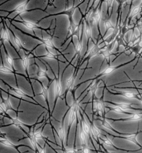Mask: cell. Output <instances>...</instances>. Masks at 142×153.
<instances>
[{"instance_id":"cell-1","label":"cell","mask_w":142,"mask_h":153,"mask_svg":"<svg viewBox=\"0 0 142 153\" xmlns=\"http://www.w3.org/2000/svg\"><path fill=\"white\" fill-rule=\"evenodd\" d=\"M80 107V105L79 104V101L75 100L71 107L70 113L69 117V124H68V131H67V141H66V145H68V139H69V135L70 129L72 126L73 122L76 121V119L78 117V111Z\"/></svg>"},{"instance_id":"cell-2","label":"cell","mask_w":142,"mask_h":153,"mask_svg":"<svg viewBox=\"0 0 142 153\" xmlns=\"http://www.w3.org/2000/svg\"><path fill=\"white\" fill-rule=\"evenodd\" d=\"M0 142H1V143L3 145H4V146H5V147H10V148L15 149L18 152V153H21V152L19 150V148H20L21 147H25L29 148L34 151V150H33L32 148H31L30 147H29V146H27V145H15L13 144L12 142H11L10 141H9L8 139L4 138V137H3L2 136L1 137V139H0Z\"/></svg>"},{"instance_id":"cell-3","label":"cell","mask_w":142,"mask_h":153,"mask_svg":"<svg viewBox=\"0 0 142 153\" xmlns=\"http://www.w3.org/2000/svg\"><path fill=\"white\" fill-rule=\"evenodd\" d=\"M138 133H135V134H131V135H123V136H115V135H113L111 134H109L110 136L114 137H120V138H122V139H125L126 140L130 141L134 144H136V145H137L138 147L142 149V146L139 143V142L137 140V136Z\"/></svg>"},{"instance_id":"cell-4","label":"cell","mask_w":142,"mask_h":153,"mask_svg":"<svg viewBox=\"0 0 142 153\" xmlns=\"http://www.w3.org/2000/svg\"><path fill=\"white\" fill-rule=\"evenodd\" d=\"M54 92H55V103H54V106L53 110H54L55 109V105L56 104V102L58 101V98L61 95V92H62V85H61V81L60 80L58 79L57 80L55 81V86H54Z\"/></svg>"},{"instance_id":"cell-5","label":"cell","mask_w":142,"mask_h":153,"mask_svg":"<svg viewBox=\"0 0 142 153\" xmlns=\"http://www.w3.org/2000/svg\"><path fill=\"white\" fill-rule=\"evenodd\" d=\"M94 107L95 108V110L97 111L98 114L101 118H103L104 113H105V105L104 103L100 100V99H97V101H95L94 102Z\"/></svg>"},{"instance_id":"cell-6","label":"cell","mask_w":142,"mask_h":153,"mask_svg":"<svg viewBox=\"0 0 142 153\" xmlns=\"http://www.w3.org/2000/svg\"><path fill=\"white\" fill-rule=\"evenodd\" d=\"M64 118H63L61 123H60V127L59 128V131L58 132V136L59 139V140L61 143V148H64V142L65 139V131L64 130Z\"/></svg>"},{"instance_id":"cell-7","label":"cell","mask_w":142,"mask_h":153,"mask_svg":"<svg viewBox=\"0 0 142 153\" xmlns=\"http://www.w3.org/2000/svg\"><path fill=\"white\" fill-rule=\"evenodd\" d=\"M90 128H91V131L92 135L93 136V138L95 139V140L97 142H98V143H99V140L100 139V136L101 135L100 130H99L98 127H97L96 126L94 125L93 122L90 123Z\"/></svg>"},{"instance_id":"cell-8","label":"cell","mask_w":142,"mask_h":153,"mask_svg":"<svg viewBox=\"0 0 142 153\" xmlns=\"http://www.w3.org/2000/svg\"><path fill=\"white\" fill-rule=\"evenodd\" d=\"M108 103H110L112 105H114L115 107H118L121 108V109H123L124 110H139L140 109H137L132 107V105L130 104H127V103H113L111 101H106Z\"/></svg>"},{"instance_id":"cell-9","label":"cell","mask_w":142,"mask_h":153,"mask_svg":"<svg viewBox=\"0 0 142 153\" xmlns=\"http://www.w3.org/2000/svg\"><path fill=\"white\" fill-rule=\"evenodd\" d=\"M80 133H79V138L82 143V147H88V141L89 140V138L88 137L86 133L84 132V130L82 129V127L80 125Z\"/></svg>"},{"instance_id":"cell-10","label":"cell","mask_w":142,"mask_h":153,"mask_svg":"<svg viewBox=\"0 0 142 153\" xmlns=\"http://www.w3.org/2000/svg\"><path fill=\"white\" fill-rule=\"evenodd\" d=\"M113 94H115V95H121L123 96L128 99H133V98H137L139 99V98L137 97L138 95L136 94H134L133 92H122V91H117L116 93H112Z\"/></svg>"},{"instance_id":"cell-11","label":"cell","mask_w":142,"mask_h":153,"mask_svg":"<svg viewBox=\"0 0 142 153\" xmlns=\"http://www.w3.org/2000/svg\"><path fill=\"white\" fill-rule=\"evenodd\" d=\"M142 119V114H133L131 116L128 117L125 119H120L117 121H138Z\"/></svg>"},{"instance_id":"cell-12","label":"cell","mask_w":142,"mask_h":153,"mask_svg":"<svg viewBox=\"0 0 142 153\" xmlns=\"http://www.w3.org/2000/svg\"><path fill=\"white\" fill-rule=\"evenodd\" d=\"M101 140L102 141V142H104V143H105L106 145L107 146H109V147H112L114 149H116V150H121V151H126V152H130V151H127V150H123V149H119L116 146H115L114 145V143L110 140L108 138H102L101 139Z\"/></svg>"},{"instance_id":"cell-13","label":"cell","mask_w":142,"mask_h":153,"mask_svg":"<svg viewBox=\"0 0 142 153\" xmlns=\"http://www.w3.org/2000/svg\"><path fill=\"white\" fill-rule=\"evenodd\" d=\"M101 119H102V125L103 126V127L106 129H108V130H110L111 131H113L114 133H115L116 134H119V135H123L122 133H120L115 131L114 129L112 127V126L111 125V124L108 122L105 119H104L103 118H100Z\"/></svg>"},{"instance_id":"cell-14","label":"cell","mask_w":142,"mask_h":153,"mask_svg":"<svg viewBox=\"0 0 142 153\" xmlns=\"http://www.w3.org/2000/svg\"><path fill=\"white\" fill-rule=\"evenodd\" d=\"M106 108L108 109H109L110 110H112V111H114L116 113H117V114H125V115H132L133 114H131V113H130V112H128L123 109H121V108L120 107H110V106H107Z\"/></svg>"},{"instance_id":"cell-15","label":"cell","mask_w":142,"mask_h":153,"mask_svg":"<svg viewBox=\"0 0 142 153\" xmlns=\"http://www.w3.org/2000/svg\"><path fill=\"white\" fill-rule=\"evenodd\" d=\"M41 95H43V97H44L45 101H46L47 103V106H48L49 107V109H50V107H49V91H48V89H47V88L44 87V86H43V85H41Z\"/></svg>"},{"instance_id":"cell-16","label":"cell","mask_w":142,"mask_h":153,"mask_svg":"<svg viewBox=\"0 0 142 153\" xmlns=\"http://www.w3.org/2000/svg\"><path fill=\"white\" fill-rule=\"evenodd\" d=\"M74 76L72 75L69 79L67 80L65 82V89L66 90H70L71 86L74 85Z\"/></svg>"},{"instance_id":"cell-17","label":"cell","mask_w":142,"mask_h":153,"mask_svg":"<svg viewBox=\"0 0 142 153\" xmlns=\"http://www.w3.org/2000/svg\"><path fill=\"white\" fill-rule=\"evenodd\" d=\"M116 69H117V67H113V66H112V67L107 68L104 71H102V72L100 73V75L101 76H104L105 75L110 74H111V72H113L114 70H116Z\"/></svg>"},{"instance_id":"cell-18","label":"cell","mask_w":142,"mask_h":153,"mask_svg":"<svg viewBox=\"0 0 142 153\" xmlns=\"http://www.w3.org/2000/svg\"><path fill=\"white\" fill-rule=\"evenodd\" d=\"M140 10H141V5H138L136 7H134L130 14V16L133 18L134 16H136L137 15H138V13L140 12Z\"/></svg>"},{"instance_id":"cell-19","label":"cell","mask_w":142,"mask_h":153,"mask_svg":"<svg viewBox=\"0 0 142 153\" xmlns=\"http://www.w3.org/2000/svg\"><path fill=\"white\" fill-rule=\"evenodd\" d=\"M94 19L95 20L97 24L100 22V19H101V13L100 12L99 10V9L97 8L96 11L94 12Z\"/></svg>"},{"instance_id":"cell-20","label":"cell","mask_w":142,"mask_h":153,"mask_svg":"<svg viewBox=\"0 0 142 153\" xmlns=\"http://www.w3.org/2000/svg\"><path fill=\"white\" fill-rule=\"evenodd\" d=\"M27 1H25L24 3H23L21 5H20L19 6L17 7L16 9V10L19 12L20 13L24 12L26 9V5H27Z\"/></svg>"},{"instance_id":"cell-21","label":"cell","mask_w":142,"mask_h":153,"mask_svg":"<svg viewBox=\"0 0 142 153\" xmlns=\"http://www.w3.org/2000/svg\"><path fill=\"white\" fill-rule=\"evenodd\" d=\"M24 25H25V27H27L28 29H29L30 30H32V29H36L37 27H38L39 25L37 24H35L34 23H31L29 22H23Z\"/></svg>"},{"instance_id":"cell-22","label":"cell","mask_w":142,"mask_h":153,"mask_svg":"<svg viewBox=\"0 0 142 153\" xmlns=\"http://www.w3.org/2000/svg\"><path fill=\"white\" fill-rule=\"evenodd\" d=\"M23 65L24 66V68L25 69H27L29 66L30 65V62H29V57L27 56L24 59H23Z\"/></svg>"},{"instance_id":"cell-23","label":"cell","mask_w":142,"mask_h":153,"mask_svg":"<svg viewBox=\"0 0 142 153\" xmlns=\"http://www.w3.org/2000/svg\"><path fill=\"white\" fill-rule=\"evenodd\" d=\"M85 33H86V35L88 39H90L91 35V27L88 24L86 25Z\"/></svg>"},{"instance_id":"cell-24","label":"cell","mask_w":142,"mask_h":153,"mask_svg":"<svg viewBox=\"0 0 142 153\" xmlns=\"http://www.w3.org/2000/svg\"><path fill=\"white\" fill-rule=\"evenodd\" d=\"M59 150L63 151L64 153H76L77 151V150L75 148H73V149H67L65 148H61Z\"/></svg>"},{"instance_id":"cell-25","label":"cell","mask_w":142,"mask_h":153,"mask_svg":"<svg viewBox=\"0 0 142 153\" xmlns=\"http://www.w3.org/2000/svg\"><path fill=\"white\" fill-rule=\"evenodd\" d=\"M44 41V44L47 46H49V47H53V42L51 41V39L45 40V41Z\"/></svg>"},{"instance_id":"cell-26","label":"cell","mask_w":142,"mask_h":153,"mask_svg":"<svg viewBox=\"0 0 142 153\" xmlns=\"http://www.w3.org/2000/svg\"><path fill=\"white\" fill-rule=\"evenodd\" d=\"M2 39L6 40V41H9V33H8V31L6 29L5 30V31H4V35H3V39Z\"/></svg>"},{"instance_id":"cell-27","label":"cell","mask_w":142,"mask_h":153,"mask_svg":"<svg viewBox=\"0 0 142 153\" xmlns=\"http://www.w3.org/2000/svg\"><path fill=\"white\" fill-rule=\"evenodd\" d=\"M82 153H91V150L89 147H82Z\"/></svg>"},{"instance_id":"cell-28","label":"cell","mask_w":142,"mask_h":153,"mask_svg":"<svg viewBox=\"0 0 142 153\" xmlns=\"http://www.w3.org/2000/svg\"><path fill=\"white\" fill-rule=\"evenodd\" d=\"M46 72L42 71L39 69V72H38V77H45L46 76Z\"/></svg>"},{"instance_id":"cell-29","label":"cell","mask_w":142,"mask_h":153,"mask_svg":"<svg viewBox=\"0 0 142 153\" xmlns=\"http://www.w3.org/2000/svg\"><path fill=\"white\" fill-rule=\"evenodd\" d=\"M105 26L107 29H109L112 27V24L110 21H108V20H106V21L105 22Z\"/></svg>"},{"instance_id":"cell-30","label":"cell","mask_w":142,"mask_h":153,"mask_svg":"<svg viewBox=\"0 0 142 153\" xmlns=\"http://www.w3.org/2000/svg\"><path fill=\"white\" fill-rule=\"evenodd\" d=\"M7 61H8V63L13 66V58H12V57H10V56H8V57H7Z\"/></svg>"},{"instance_id":"cell-31","label":"cell","mask_w":142,"mask_h":153,"mask_svg":"<svg viewBox=\"0 0 142 153\" xmlns=\"http://www.w3.org/2000/svg\"><path fill=\"white\" fill-rule=\"evenodd\" d=\"M15 42L19 48L22 47V46H23L22 43L21 42V41H20V40L19 39H18L17 37H15Z\"/></svg>"},{"instance_id":"cell-32","label":"cell","mask_w":142,"mask_h":153,"mask_svg":"<svg viewBox=\"0 0 142 153\" xmlns=\"http://www.w3.org/2000/svg\"><path fill=\"white\" fill-rule=\"evenodd\" d=\"M82 49V43L79 42V45H78V46L76 48V51H77L78 52H79Z\"/></svg>"},{"instance_id":"cell-33","label":"cell","mask_w":142,"mask_h":153,"mask_svg":"<svg viewBox=\"0 0 142 153\" xmlns=\"http://www.w3.org/2000/svg\"><path fill=\"white\" fill-rule=\"evenodd\" d=\"M1 71L4 72H12L10 69H8V68H5V67H3V68H1Z\"/></svg>"},{"instance_id":"cell-34","label":"cell","mask_w":142,"mask_h":153,"mask_svg":"<svg viewBox=\"0 0 142 153\" xmlns=\"http://www.w3.org/2000/svg\"><path fill=\"white\" fill-rule=\"evenodd\" d=\"M55 57H56V56H55L54 55H53L52 54H51V53H50V52H48V54H46V56H45V57H47V58H54Z\"/></svg>"},{"instance_id":"cell-35","label":"cell","mask_w":142,"mask_h":153,"mask_svg":"<svg viewBox=\"0 0 142 153\" xmlns=\"http://www.w3.org/2000/svg\"><path fill=\"white\" fill-rule=\"evenodd\" d=\"M139 46L140 48H142V39H141V41L139 42Z\"/></svg>"},{"instance_id":"cell-36","label":"cell","mask_w":142,"mask_h":153,"mask_svg":"<svg viewBox=\"0 0 142 153\" xmlns=\"http://www.w3.org/2000/svg\"><path fill=\"white\" fill-rule=\"evenodd\" d=\"M104 148V153H113L111 152H110L108 150H106L105 148Z\"/></svg>"},{"instance_id":"cell-37","label":"cell","mask_w":142,"mask_h":153,"mask_svg":"<svg viewBox=\"0 0 142 153\" xmlns=\"http://www.w3.org/2000/svg\"><path fill=\"white\" fill-rule=\"evenodd\" d=\"M138 97H139V99L141 102V103L142 104V96L141 95H138Z\"/></svg>"},{"instance_id":"cell-38","label":"cell","mask_w":142,"mask_h":153,"mask_svg":"<svg viewBox=\"0 0 142 153\" xmlns=\"http://www.w3.org/2000/svg\"><path fill=\"white\" fill-rule=\"evenodd\" d=\"M35 153H40V151H35Z\"/></svg>"}]
</instances>
